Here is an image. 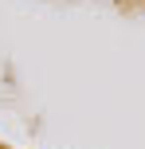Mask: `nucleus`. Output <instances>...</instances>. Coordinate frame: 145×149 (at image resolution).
<instances>
[]
</instances>
